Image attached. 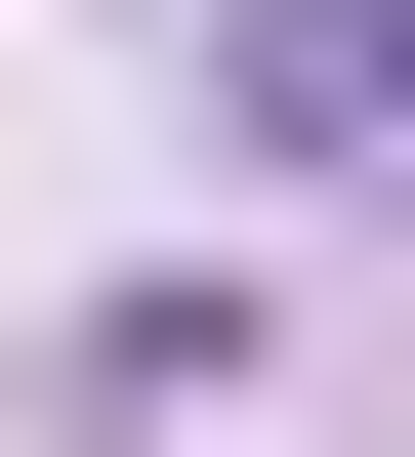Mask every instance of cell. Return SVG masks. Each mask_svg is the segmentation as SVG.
Segmentation results:
<instances>
[{
	"label": "cell",
	"instance_id": "cell-1",
	"mask_svg": "<svg viewBox=\"0 0 415 457\" xmlns=\"http://www.w3.org/2000/svg\"><path fill=\"white\" fill-rule=\"evenodd\" d=\"M208 125H249V167H374V208H415V0H208Z\"/></svg>",
	"mask_w": 415,
	"mask_h": 457
}]
</instances>
